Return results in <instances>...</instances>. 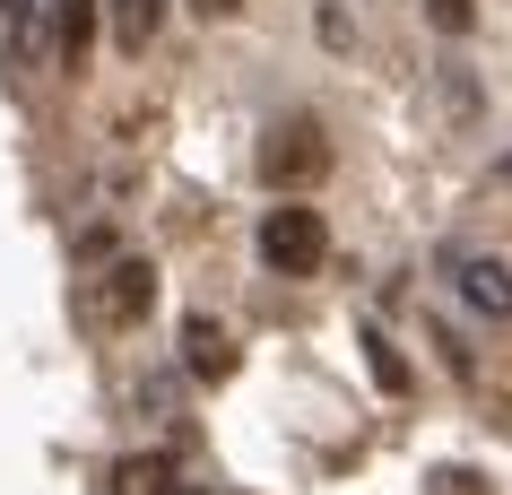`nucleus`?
I'll return each mask as SVG.
<instances>
[{"label":"nucleus","mask_w":512,"mask_h":495,"mask_svg":"<svg viewBox=\"0 0 512 495\" xmlns=\"http://www.w3.org/2000/svg\"><path fill=\"white\" fill-rule=\"evenodd\" d=\"M191 9H200V18H235L243 0H191Z\"/></svg>","instance_id":"ddd939ff"},{"label":"nucleus","mask_w":512,"mask_h":495,"mask_svg":"<svg viewBox=\"0 0 512 495\" xmlns=\"http://www.w3.org/2000/svg\"><path fill=\"white\" fill-rule=\"evenodd\" d=\"M426 18L443 35H469V27H478V0H426Z\"/></svg>","instance_id":"9b49d317"},{"label":"nucleus","mask_w":512,"mask_h":495,"mask_svg":"<svg viewBox=\"0 0 512 495\" xmlns=\"http://www.w3.org/2000/svg\"><path fill=\"white\" fill-rule=\"evenodd\" d=\"M356 348H365V365H374V383L391 391V400H400V391L417 383V374H408V357H400V348H391V339H382V330H365V339H356Z\"/></svg>","instance_id":"1a4fd4ad"},{"label":"nucleus","mask_w":512,"mask_h":495,"mask_svg":"<svg viewBox=\"0 0 512 495\" xmlns=\"http://www.w3.org/2000/svg\"><path fill=\"white\" fill-rule=\"evenodd\" d=\"M495 183H512V157H495Z\"/></svg>","instance_id":"4468645a"},{"label":"nucleus","mask_w":512,"mask_h":495,"mask_svg":"<svg viewBox=\"0 0 512 495\" xmlns=\"http://www.w3.org/2000/svg\"><path fill=\"white\" fill-rule=\"evenodd\" d=\"M87 44H96V0H61V18H53V61H61V70H87Z\"/></svg>","instance_id":"39448f33"},{"label":"nucleus","mask_w":512,"mask_h":495,"mask_svg":"<svg viewBox=\"0 0 512 495\" xmlns=\"http://www.w3.org/2000/svg\"><path fill=\"white\" fill-rule=\"evenodd\" d=\"M0 9H9V0H0Z\"/></svg>","instance_id":"dca6fc26"},{"label":"nucleus","mask_w":512,"mask_h":495,"mask_svg":"<svg viewBox=\"0 0 512 495\" xmlns=\"http://www.w3.org/2000/svg\"><path fill=\"white\" fill-rule=\"evenodd\" d=\"M174 487V461L165 452H131V461H113V495H165Z\"/></svg>","instance_id":"6e6552de"},{"label":"nucleus","mask_w":512,"mask_h":495,"mask_svg":"<svg viewBox=\"0 0 512 495\" xmlns=\"http://www.w3.org/2000/svg\"><path fill=\"white\" fill-rule=\"evenodd\" d=\"M183 365H191V383H226V374H235V339H226L209 313H191L183 322Z\"/></svg>","instance_id":"20e7f679"},{"label":"nucleus","mask_w":512,"mask_h":495,"mask_svg":"<svg viewBox=\"0 0 512 495\" xmlns=\"http://www.w3.org/2000/svg\"><path fill=\"white\" fill-rule=\"evenodd\" d=\"M165 495H209V487H165Z\"/></svg>","instance_id":"2eb2a0df"},{"label":"nucleus","mask_w":512,"mask_h":495,"mask_svg":"<svg viewBox=\"0 0 512 495\" xmlns=\"http://www.w3.org/2000/svg\"><path fill=\"white\" fill-rule=\"evenodd\" d=\"M157 304V270L148 261H113L105 278H79V322L87 330H139Z\"/></svg>","instance_id":"f03ea898"},{"label":"nucleus","mask_w":512,"mask_h":495,"mask_svg":"<svg viewBox=\"0 0 512 495\" xmlns=\"http://www.w3.org/2000/svg\"><path fill=\"white\" fill-rule=\"evenodd\" d=\"M434 495H478V478H469V469H443V478H434Z\"/></svg>","instance_id":"f8f14e48"},{"label":"nucleus","mask_w":512,"mask_h":495,"mask_svg":"<svg viewBox=\"0 0 512 495\" xmlns=\"http://www.w3.org/2000/svg\"><path fill=\"white\" fill-rule=\"evenodd\" d=\"M322 174H330V139H322V122H313V113H287V122L261 139V183L296 200V192H313Z\"/></svg>","instance_id":"f257e3e1"},{"label":"nucleus","mask_w":512,"mask_h":495,"mask_svg":"<svg viewBox=\"0 0 512 495\" xmlns=\"http://www.w3.org/2000/svg\"><path fill=\"white\" fill-rule=\"evenodd\" d=\"M460 296L504 322V313H512V261H469V270H460Z\"/></svg>","instance_id":"423d86ee"},{"label":"nucleus","mask_w":512,"mask_h":495,"mask_svg":"<svg viewBox=\"0 0 512 495\" xmlns=\"http://www.w3.org/2000/svg\"><path fill=\"white\" fill-rule=\"evenodd\" d=\"M261 261H270L278 278H313V270L330 261V226H322V209L278 200L270 218H261Z\"/></svg>","instance_id":"7ed1b4c3"},{"label":"nucleus","mask_w":512,"mask_h":495,"mask_svg":"<svg viewBox=\"0 0 512 495\" xmlns=\"http://www.w3.org/2000/svg\"><path fill=\"white\" fill-rule=\"evenodd\" d=\"M157 27H165V0H113V44L122 53H148Z\"/></svg>","instance_id":"0eeeda50"},{"label":"nucleus","mask_w":512,"mask_h":495,"mask_svg":"<svg viewBox=\"0 0 512 495\" xmlns=\"http://www.w3.org/2000/svg\"><path fill=\"white\" fill-rule=\"evenodd\" d=\"M53 18H61V0H27V27H18L27 61H53Z\"/></svg>","instance_id":"9d476101"}]
</instances>
